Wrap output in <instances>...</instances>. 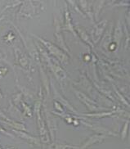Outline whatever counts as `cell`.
I'll use <instances>...</instances> for the list:
<instances>
[{
  "mask_svg": "<svg viewBox=\"0 0 130 149\" xmlns=\"http://www.w3.org/2000/svg\"><path fill=\"white\" fill-rule=\"evenodd\" d=\"M41 103L42 102L38 101L35 104V112L37 115V124H38V128H39V139L41 141V143L43 144L48 143L50 141L49 138V133H48V128L46 125L45 120L43 118V116H41Z\"/></svg>",
  "mask_w": 130,
  "mask_h": 149,
  "instance_id": "cell-1",
  "label": "cell"
},
{
  "mask_svg": "<svg viewBox=\"0 0 130 149\" xmlns=\"http://www.w3.org/2000/svg\"><path fill=\"white\" fill-rule=\"evenodd\" d=\"M37 38H38L39 41L47 48V49L49 51V53H51L52 56H54L55 57H56L59 61H61V63H63V64H67L68 60H69V57H67V55H66L65 53H63L60 48H58V47H56V45L52 44V43H50L49 41L43 40V39L40 38V37H37Z\"/></svg>",
  "mask_w": 130,
  "mask_h": 149,
  "instance_id": "cell-2",
  "label": "cell"
},
{
  "mask_svg": "<svg viewBox=\"0 0 130 149\" xmlns=\"http://www.w3.org/2000/svg\"><path fill=\"white\" fill-rule=\"evenodd\" d=\"M83 125H85L87 128L90 129L91 130H93L95 131L97 134H102V135H106L109 137V136H114V137H118V134L114 132L111 130L110 129H107V128H105L101 125H93V124H91V123H88L86 121H81Z\"/></svg>",
  "mask_w": 130,
  "mask_h": 149,
  "instance_id": "cell-3",
  "label": "cell"
},
{
  "mask_svg": "<svg viewBox=\"0 0 130 149\" xmlns=\"http://www.w3.org/2000/svg\"><path fill=\"white\" fill-rule=\"evenodd\" d=\"M13 131L17 134V135L21 138L23 140L26 141V143L28 144L31 145L32 147H39L41 148V141L39 138H36L34 136L29 134L28 133L25 131H20V130H13Z\"/></svg>",
  "mask_w": 130,
  "mask_h": 149,
  "instance_id": "cell-4",
  "label": "cell"
},
{
  "mask_svg": "<svg viewBox=\"0 0 130 149\" xmlns=\"http://www.w3.org/2000/svg\"><path fill=\"white\" fill-rule=\"evenodd\" d=\"M45 122L48 128V133L51 136V139L52 141L55 139V133L57 130V123L56 119L53 117L52 113L48 112V111H45Z\"/></svg>",
  "mask_w": 130,
  "mask_h": 149,
  "instance_id": "cell-5",
  "label": "cell"
},
{
  "mask_svg": "<svg viewBox=\"0 0 130 149\" xmlns=\"http://www.w3.org/2000/svg\"><path fill=\"white\" fill-rule=\"evenodd\" d=\"M106 25H107V20H102L93 26L92 30L91 35L92 40L94 44H97L98 42V40L101 39V35H103V32H104Z\"/></svg>",
  "mask_w": 130,
  "mask_h": 149,
  "instance_id": "cell-6",
  "label": "cell"
},
{
  "mask_svg": "<svg viewBox=\"0 0 130 149\" xmlns=\"http://www.w3.org/2000/svg\"><path fill=\"white\" fill-rule=\"evenodd\" d=\"M74 93H75L77 97H78L80 101L83 102L84 105H86V107H88V109L89 110V111H100V110L105 109L104 107H100V106L97 105L95 102H93L92 99L88 98L85 94H83V93H82L80 92H78V91H74Z\"/></svg>",
  "mask_w": 130,
  "mask_h": 149,
  "instance_id": "cell-7",
  "label": "cell"
},
{
  "mask_svg": "<svg viewBox=\"0 0 130 149\" xmlns=\"http://www.w3.org/2000/svg\"><path fill=\"white\" fill-rule=\"evenodd\" d=\"M106 138H107V136L102 135V134H93V135L90 136V137L83 143V145L79 148V149H88L91 146L97 144V143H101Z\"/></svg>",
  "mask_w": 130,
  "mask_h": 149,
  "instance_id": "cell-8",
  "label": "cell"
},
{
  "mask_svg": "<svg viewBox=\"0 0 130 149\" xmlns=\"http://www.w3.org/2000/svg\"><path fill=\"white\" fill-rule=\"evenodd\" d=\"M47 58L48 59V57H47ZM48 63H49V66H50L51 69L53 71L54 74L57 77V79L61 80V79H64L66 78V74H65V72L61 66H57L56 64L53 63V62L52 63L51 61H49V59H48Z\"/></svg>",
  "mask_w": 130,
  "mask_h": 149,
  "instance_id": "cell-9",
  "label": "cell"
},
{
  "mask_svg": "<svg viewBox=\"0 0 130 149\" xmlns=\"http://www.w3.org/2000/svg\"><path fill=\"white\" fill-rule=\"evenodd\" d=\"M119 111H120V110H114V111H102V112H94V113H88V114L81 115L88 116V117H92V118H101V117L112 116L113 114L117 113Z\"/></svg>",
  "mask_w": 130,
  "mask_h": 149,
  "instance_id": "cell-10",
  "label": "cell"
},
{
  "mask_svg": "<svg viewBox=\"0 0 130 149\" xmlns=\"http://www.w3.org/2000/svg\"><path fill=\"white\" fill-rule=\"evenodd\" d=\"M49 149H79V147L74 145H70L66 143H52L48 145Z\"/></svg>",
  "mask_w": 130,
  "mask_h": 149,
  "instance_id": "cell-11",
  "label": "cell"
},
{
  "mask_svg": "<svg viewBox=\"0 0 130 149\" xmlns=\"http://www.w3.org/2000/svg\"><path fill=\"white\" fill-rule=\"evenodd\" d=\"M122 35H123V31H122V26H121V23L119 21L117 22V25H116V27L115 29V34H114V40L115 42L116 43V46H119V44L120 43V40H121Z\"/></svg>",
  "mask_w": 130,
  "mask_h": 149,
  "instance_id": "cell-12",
  "label": "cell"
},
{
  "mask_svg": "<svg viewBox=\"0 0 130 149\" xmlns=\"http://www.w3.org/2000/svg\"><path fill=\"white\" fill-rule=\"evenodd\" d=\"M3 122L7 125H8L9 126L13 127L14 130H20V131H26V128L24 125H22L21 123L18 122H15L13 121V120H10V119H8L6 120H3Z\"/></svg>",
  "mask_w": 130,
  "mask_h": 149,
  "instance_id": "cell-13",
  "label": "cell"
},
{
  "mask_svg": "<svg viewBox=\"0 0 130 149\" xmlns=\"http://www.w3.org/2000/svg\"><path fill=\"white\" fill-rule=\"evenodd\" d=\"M65 26L63 28V30H66V31H70V32H73V34L74 35H76L75 32H74L73 26H72V24H71V19H70V14L68 8L66 7V10H65Z\"/></svg>",
  "mask_w": 130,
  "mask_h": 149,
  "instance_id": "cell-14",
  "label": "cell"
},
{
  "mask_svg": "<svg viewBox=\"0 0 130 149\" xmlns=\"http://www.w3.org/2000/svg\"><path fill=\"white\" fill-rule=\"evenodd\" d=\"M77 29H78V32L80 34V37H81L83 40H84L86 43H88L89 45H91L92 47V46H93V45H92V43H91L90 38L88 37V35H87L86 31H84V29L82 28V27H77Z\"/></svg>",
  "mask_w": 130,
  "mask_h": 149,
  "instance_id": "cell-15",
  "label": "cell"
},
{
  "mask_svg": "<svg viewBox=\"0 0 130 149\" xmlns=\"http://www.w3.org/2000/svg\"><path fill=\"white\" fill-rule=\"evenodd\" d=\"M129 120L128 121H126L125 124H124V127H123V130H122L121 131V139L122 140H124V139H125L126 137H127V134H128V129H129Z\"/></svg>",
  "mask_w": 130,
  "mask_h": 149,
  "instance_id": "cell-16",
  "label": "cell"
},
{
  "mask_svg": "<svg viewBox=\"0 0 130 149\" xmlns=\"http://www.w3.org/2000/svg\"><path fill=\"white\" fill-rule=\"evenodd\" d=\"M0 133L3 134H5V135H8V136H10V137H13V135H12L10 133H8V132L6 130H4V129L2 127L1 125H0Z\"/></svg>",
  "mask_w": 130,
  "mask_h": 149,
  "instance_id": "cell-17",
  "label": "cell"
},
{
  "mask_svg": "<svg viewBox=\"0 0 130 149\" xmlns=\"http://www.w3.org/2000/svg\"><path fill=\"white\" fill-rule=\"evenodd\" d=\"M6 149H17L15 147H13V146H7L6 147Z\"/></svg>",
  "mask_w": 130,
  "mask_h": 149,
  "instance_id": "cell-18",
  "label": "cell"
},
{
  "mask_svg": "<svg viewBox=\"0 0 130 149\" xmlns=\"http://www.w3.org/2000/svg\"><path fill=\"white\" fill-rule=\"evenodd\" d=\"M0 97H3V96H2V93H1V92H0Z\"/></svg>",
  "mask_w": 130,
  "mask_h": 149,
  "instance_id": "cell-19",
  "label": "cell"
},
{
  "mask_svg": "<svg viewBox=\"0 0 130 149\" xmlns=\"http://www.w3.org/2000/svg\"><path fill=\"white\" fill-rule=\"evenodd\" d=\"M0 149H3V148L1 147V145H0Z\"/></svg>",
  "mask_w": 130,
  "mask_h": 149,
  "instance_id": "cell-20",
  "label": "cell"
}]
</instances>
